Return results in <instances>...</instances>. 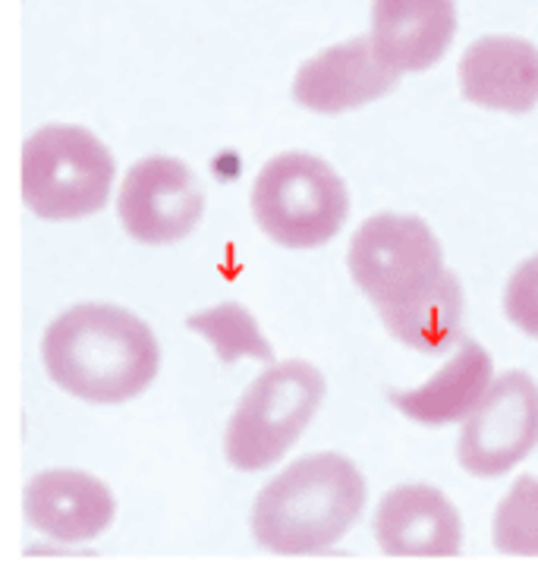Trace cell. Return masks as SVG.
Here are the masks:
<instances>
[{
  "label": "cell",
  "instance_id": "cell-1",
  "mask_svg": "<svg viewBox=\"0 0 538 563\" xmlns=\"http://www.w3.org/2000/svg\"><path fill=\"white\" fill-rule=\"evenodd\" d=\"M51 382L83 404L117 406L145 394L161 365L152 328L108 302H83L57 316L42 338Z\"/></svg>",
  "mask_w": 538,
  "mask_h": 563
},
{
  "label": "cell",
  "instance_id": "cell-2",
  "mask_svg": "<svg viewBox=\"0 0 538 563\" xmlns=\"http://www.w3.org/2000/svg\"><path fill=\"white\" fill-rule=\"evenodd\" d=\"M365 478L343 453H309L284 466L252 504V539L277 558L321 554L365 507Z\"/></svg>",
  "mask_w": 538,
  "mask_h": 563
},
{
  "label": "cell",
  "instance_id": "cell-3",
  "mask_svg": "<svg viewBox=\"0 0 538 563\" xmlns=\"http://www.w3.org/2000/svg\"><path fill=\"white\" fill-rule=\"evenodd\" d=\"M325 375L306 360L268 365L249 384L224 431L227 463L240 473L274 466L309 429L325 400Z\"/></svg>",
  "mask_w": 538,
  "mask_h": 563
},
{
  "label": "cell",
  "instance_id": "cell-4",
  "mask_svg": "<svg viewBox=\"0 0 538 563\" xmlns=\"http://www.w3.org/2000/svg\"><path fill=\"white\" fill-rule=\"evenodd\" d=\"M117 164L108 145L83 126L51 123L25 139L20 186L42 221H83L111 196Z\"/></svg>",
  "mask_w": 538,
  "mask_h": 563
},
{
  "label": "cell",
  "instance_id": "cell-5",
  "mask_svg": "<svg viewBox=\"0 0 538 563\" xmlns=\"http://www.w3.org/2000/svg\"><path fill=\"white\" fill-rule=\"evenodd\" d=\"M347 214V183L328 161L306 152H284L271 158L252 183V218L277 246H325L340 233Z\"/></svg>",
  "mask_w": 538,
  "mask_h": 563
},
{
  "label": "cell",
  "instance_id": "cell-6",
  "mask_svg": "<svg viewBox=\"0 0 538 563\" xmlns=\"http://www.w3.org/2000/svg\"><path fill=\"white\" fill-rule=\"evenodd\" d=\"M347 268L382 312L419 294L444 271V249L426 221L413 214H372L350 240Z\"/></svg>",
  "mask_w": 538,
  "mask_h": 563
},
{
  "label": "cell",
  "instance_id": "cell-7",
  "mask_svg": "<svg viewBox=\"0 0 538 563\" xmlns=\"http://www.w3.org/2000/svg\"><path fill=\"white\" fill-rule=\"evenodd\" d=\"M538 448V382L529 372H504L488 387L457 441V463L475 478H497Z\"/></svg>",
  "mask_w": 538,
  "mask_h": 563
},
{
  "label": "cell",
  "instance_id": "cell-8",
  "mask_svg": "<svg viewBox=\"0 0 538 563\" xmlns=\"http://www.w3.org/2000/svg\"><path fill=\"white\" fill-rule=\"evenodd\" d=\"M205 192L196 174L177 158L152 155L127 170L117 218L142 246H171L202 221Z\"/></svg>",
  "mask_w": 538,
  "mask_h": 563
},
{
  "label": "cell",
  "instance_id": "cell-9",
  "mask_svg": "<svg viewBox=\"0 0 538 563\" xmlns=\"http://www.w3.org/2000/svg\"><path fill=\"white\" fill-rule=\"evenodd\" d=\"M404 73L391 67L372 38L318 51L293 76V101L312 113H347L384 98Z\"/></svg>",
  "mask_w": 538,
  "mask_h": 563
},
{
  "label": "cell",
  "instance_id": "cell-10",
  "mask_svg": "<svg viewBox=\"0 0 538 563\" xmlns=\"http://www.w3.org/2000/svg\"><path fill=\"white\" fill-rule=\"evenodd\" d=\"M375 541L394 561H448L460 554L463 522L435 485H397L375 510Z\"/></svg>",
  "mask_w": 538,
  "mask_h": 563
},
{
  "label": "cell",
  "instance_id": "cell-11",
  "mask_svg": "<svg viewBox=\"0 0 538 563\" xmlns=\"http://www.w3.org/2000/svg\"><path fill=\"white\" fill-rule=\"evenodd\" d=\"M457 79L475 108L529 113L538 104V47L519 35H485L463 51Z\"/></svg>",
  "mask_w": 538,
  "mask_h": 563
},
{
  "label": "cell",
  "instance_id": "cell-12",
  "mask_svg": "<svg viewBox=\"0 0 538 563\" xmlns=\"http://www.w3.org/2000/svg\"><path fill=\"white\" fill-rule=\"evenodd\" d=\"M25 519L57 541L98 539L117 514L111 488L79 470H45L25 485Z\"/></svg>",
  "mask_w": 538,
  "mask_h": 563
},
{
  "label": "cell",
  "instance_id": "cell-13",
  "mask_svg": "<svg viewBox=\"0 0 538 563\" xmlns=\"http://www.w3.org/2000/svg\"><path fill=\"white\" fill-rule=\"evenodd\" d=\"M457 35V0H372L369 38L397 73L435 67Z\"/></svg>",
  "mask_w": 538,
  "mask_h": 563
},
{
  "label": "cell",
  "instance_id": "cell-14",
  "mask_svg": "<svg viewBox=\"0 0 538 563\" xmlns=\"http://www.w3.org/2000/svg\"><path fill=\"white\" fill-rule=\"evenodd\" d=\"M492 382L494 362L488 350L475 340H460V350L444 368H438L426 384L413 390H391V404L419 426L444 429L463 422L488 394Z\"/></svg>",
  "mask_w": 538,
  "mask_h": 563
},
{
  "label": "cell",
  "instance_id": "cell-15",
  "mask_svg": "<svg viewBox=\"0 0 538 563\" xmlns=\"http://www.w3.org/2000/svg\"><path fill=\"white\" fill-rule=\"evenodd\" d=\"M387 334L416 353H448L463 340V287L453 271H441L431 284L404 302L378 312Z\"/></svg>",
  "mask_w": 538,
  "mask_h": 563
},
{
  "label": "cell",
  "instance_id": "cell-16",
  "mask_svg": "<svg viewBox=\"0 0 538 563\" xmlns=\"http://www.w3.org/2000/svg\"><path fill=\"white\" fill-rule=\"evenodd\" d=\"M186 328L202 334L215 346L218 360L227 362V365H233L237 360L274 362L268 338L262 334L252 312L240 302H221V306L202 309V312L189 316Z\"/></svg>",
  "mask_w": 538,
  "mask_h": 563
},
{
  "label": "cell",
  "instance_id": "cell-17",
  "mask_svg": "<svg viewBox=\"0 0 538 563\" xmlns=\"http://www.w3.org/2000/svg\"><path fill=\"white\" fill-rule=\"evenodd\" d=\"M492 539L497 554L536 561L538 558V475H519L494 510Z\"/></svg>",
  "mask_w": 538,
  "mask_h": 563
},
{
  "label": "cell",
  "instance_id": "cell-18",
  "mask_svg": "<svg viewBox=\"0 0 538 563\" xmlns=\"http://www.w3.org/2000/svg\"><path fill=\"white\" fill-rule=\"evenodd\" d=\"M504 316L516 331L538 340V252L510 274L504 287Z\"/></svg>",
  "mask_w": 538,
  "mask_h": 563
}]
</instances>
